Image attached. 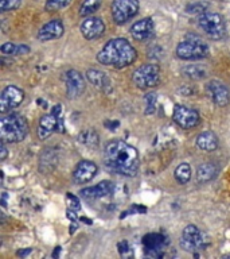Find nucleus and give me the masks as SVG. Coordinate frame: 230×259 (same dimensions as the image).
Returning <instances> with one entry per match:
<instances>
[{
  "label": "nucleus",
  "instance_id": "nucleus-1",
  "mask_svg": "<svg viewBox=\"0 0 230 259\" xmlns=\"http://www.w3.org/2000/svg\"><path fill=\"white\" fill-rule=\"evenodd\" d=\"M105 165L110 171L132 177L139 170V154L136 149L124 141H112L104 151Z\"/></svg>",
  "mask_w": 230,
  "mask_h": 259
},
{
  "label": "nucleus",
  "instance_id": "nucleus-2",
  "mask_svg": "<svg viewBox=\"0 0 230 259\" xmlns=\"http://www.w3.org/2000/svg\"><path fill=\"white\" fill-rule=\"evenodd\" d=\"M137 53L132 45L124 38L110 39L97 54V61L106 66L123 69L136 60Z\"/></svg>",
  "mask_w": 230,
  "mask_h": 259
},
{
  "label": "nucleus",
  "instance_id": "nucleus-3",
  "mask_svg": "<svg viewBox=\"0 0 230 259\" xmlns=\"http://www.w3.org/2000/svg\"><path fill=\"white\" fill-rule=\"evenodd\" d=\"M28 133L27 120L19 113H10L0 119V138L7 143H18Z\"/></svg>",
  "mask_w": 230,
  "mask_h": 259
},
{
  "label": "nucleus",
  "instance_id": "nucleus-4",
  "mask_svg": "<svg viewBox=\"0 0 230 259\" xmlns=\"http://www.w3.org/2000/svg\"><path fill=\"white\" fill-rule=\"evenodd\" d=\"M198 26L201 30L209 36L210 39L218 40L222 39L226 34L225 20L219 14L214 12H203L198 18Z\"/></svg>",
  "mask_w": 230,
  "mask_h": 259
},
{
  "label": "nucleus",
  "instance_id": "nucleus-5",
  "mask_svg": "<svg viewBox=\"0 0 230 259\" xmlns=\"http://www.w3.org/2000/svg\"><path fill=\"white\" fill-rule=\"evenodd\" d=\"M177 54L182 60H202L209 56V46L199 38L191 36L178 45Z\"/></svg>",
  "mask_w": 230,
  "mask_h": 259
},
{
  "label": "nucleus",
  "instance_id": "nucleus-6",
  "mask_svg": "<svg viewBox=\"0 0 230 259\" xmlns=\"http://www.w3.org/2000/svg\"><path fill=\"white\" fill-rule=\"evenodd\" d=\"M160 68L155 64H145L137 68L132 74L133 84L140 89H148L156 87L160 82Z\"/></svg>",
  "mask_w": 230,
  "mask_h": 259
},
{
  "label": "nucleus",
  "instance_id": "nucleus-7",
  "mask_svg": "<svg viewBox=\"0 0 230 259\" xmlns=\"http://www.w3.org/2000/svg\"><path fill=\"white\" fill-rule=\"evenodd\" d=\"M181 247L189 252H197L199 250H205L209 246V240L197 226L190 224L183 230L181 238Z\"/></svg>",
  "mask_w": 230,
  "mask_h": 259
},
{
  "label": "nucleus",
  "instance_id": "nucleus-8",
  "mask_svg": "<svg viewBox=\"0 0 230 259\" xmlns=\"http://www.w3.org/2000/svg\"><path fill=\"white\" fill-rule=\"evenodd\" d=\"M139 12L137 0H113L112 16L117 24L127 23Z\"/></svg>",
  "mask_w": 230,
  "mask_h": 259
},
{
  "label": "nucleus",
  "instance_id": "nucleus-9",
  "mask_svg": "<svg viewBox=\"0 0 230 259\" xmlns=\"http://www.w3.org/2000/svg\"><path fill=\"white\" fill-rule=\"evenodd\" d=\"M172 119L179 127L185 130L194 128V127H197L199 124V113L195 109L189 108L186 105H175Z\"/></svg>",
  "mask_w": 230,
  "mask_h": 259
},
{
  "label": "nucleus",
  "instance_id": "nucleus-10",
  "mask_svg": "<svg viewBox=\"0 0 230 259\" xmlns=\"http://www.w3.org/2000/svg\"><path fill=\"white\" fill-rule=\"evenodd\" d=\"M24 93L22 89H19L15 85H10L3 89L0 95V112L6 113L10 109L15 108L23 101Z\"/></svg>",
  "mask_w": 230,
  "mask_h": 259
},
{
  "label": "nucleus",
  "instance_id": "nucleus-11",
  "mask_svg": "<svg viewBox=\"0 0 230 259\" xmlns=\"http://www.w3.org/2000/svg\"><path fill=\"white\" fill-rule=\"evenodd\" d=\"M65 82H66V92L69 99H77L80 97L85 91L84 76L78 70L70 69L65 74Z\"/></svg>",
  "mask_w": 230,
  "mask_h": 259
},
{
  "label": "nucleus",
  "instance_id": "nucleus-12",
  "mask_svg": "<svg viewBox=\"0 0 230 259\" xmlns=\"http://www.w3.org/2000/svg\"><path fill=\"white\" fill-rule=\"evenodd\" d=\"M167 244V240L160 234H148L143 238V246H144L145 255L148 256H163V248Z\"/></svg>",
  "mask_w": 230,
  "mask_h": 259
},
{
  "label": "nucleus",
  "instance_id": "nucleus-13",
  "mask_svg": "<svg viewBox=\"0 0 230 259\" xmlns=\"http://www.w3.org/2000/svg\"><path fill=\"white\" fill-rule=\"evenodd\" d=\"M207 91H209L210 96L218 107H225V105L229 104L230 91L225 84H222L221 81H210L207 84Z\"/></svg>",
  "mask_w": 230,
  "mask_h": 259
},
{
  "label": "nucleus",
  "instance_id": "nucleus-14",
  "mask_svg": "<svg viewBox=\"0 0 230 259\" xmlns=\"http://www.w3.org/2000/svg\"><path fill=\"white\" fill-rule=\"evenodd\" d=\"M64 23L60 19H52L40 27L39 32H38V39L42 40V42L58 39L64 35Z\"/></svg>",
  "mask_w": 230,
  "mask_h": 259
},
{
  "label": "nucleus",
  "instance_id": "nucleus-15",
  "mask_svg": "<svg viewBox=\"0 0 230 259\" xmlns=\"http://www.w3.org/2000/svg\"><path fill=\"white\" fill-rule=\"evenodd\" d=\"M105 31V24L100 18H86L81 23V32L86 39H97Z\"/></svg>",
  "mask_w": 230,
  "mask_h": 259
},
{
  "label": "nucleus",
  "instance_id": "nucleus-16",
  "mask_svg": "<svg viewBox=\"0 0 230 259\" xmlns=\"http://www.w3.org/2000/svg\"><path fill=\"white\" fill-rule=\"evenodd\" d=\"M97 174V165L92 161H81L74 169L73 180L77 184H86L92 181Z\"/></svg>",
  "mask_w": 230,
  "mask_h": 259
},
{
  "label": "nucleus",
  "instance_id": "nucleus-17",
  "mask_svg": "<svg viewBox=\"0 0 230 259\" xmlns=\"http://www.w3.org/2000/svg\"><path fill=\"white\" fill-rule=\"evenodd\" d=\"M114 190V185L110 181H101L98 185L90 186L86 189H82L80 194L86 200H94V198H101L110 196Z\"/></svg>",
  "mask_w": 230,
  "mask_h": 259
},
{
  "label": "nucleus",
  "instance_id": "nucleus-18",
  "mask_svg": "<svg viewBox=\"0 0 230 259\" xmlns=\"http://www.w3.org/2000/svg\"><path fill=\"white\" fill-rule=\"evenodd\" d=\"M153 34V20L151 18H144L132 24L131 35L136 40H145Z\"/></svg>",
  "mask_w": 230,
  "mask_h": 259
},
{
  "label": "nucleus",
  "instance_id": "nucleus-19",
  "mask_svg": "<svg viewBox=\"0 0 230 259\" xmlns=\"http://www.w3.org/2000/svg\"><path fill=\"white\" fill-rule=\"evenodd\" d=\"M56 123H58V116L55 115H43L39 120V127H38V137L39 139H47L54 130H56Z\"/></svg>",
  "mask_w": 230,
  "mask_h": 259
},
{
  "label": "nucleus",
  "instance_id": "nucleus-20",
  "mask_svg": "<svg viewBox=\"0 0 230 259\" xmlns=\"http://www.w3.org/2000/svg\"><path fill=\"white\" fill-rule=\"evenodd\" d=\"M86 78L94 87L102 89L105 93L110 92V80H109V77L104 72L97 70V69H89L88 72H86Z\"/></svg>",
  "mask_w": 230,
  "mask_h": 259
},
{
  "label": "nucleus",
  "instance_id": "nucleus-21",
  "mask_svg": "<svg viewBox=\"0 0 230 259\" xmlns=\"http://www.w3.org/2000/svg\"><path fill=\"white\" fill-rule=\"evenodd\" d=\"M198 147L203 151H214L218 147V138L213 131H205L198 135Z\"/></svg>",
  "mask_w": 230,
  "mask_h": 259
},
{
  "label": "nucleus",
  "instance_id": "nucleus-22",
  "mask_svg": "<svg viewBox=\"0 0 230 259\" xmlns=\"http://www.w3.org/2000/svg\"><path fill=\"white\" fill-rule=\"evenodd\" d=\"M218 167L211 162H207V163H202L197 170V180L198 182L201 184H205V182H209L211 180L217 177Z\"/></svg>",
  "mask_w": 230,
  "mask_h": 259
},
{
  "label": "nucleus",
  "instance_id": "nucleus-23",
  "mask_svg": "<svg viewBox=\"0 0 230 259\" xmlns=\"http://www.w3.org/2000/svg\"><path fill=\"white\" fill-rule=\"evenodd\" d=\"M0 50L6 56H20V54H28L30 53V48L27 45H15L12 42L2 45Z\"/></svg>",
  "mask_w": 230,
  "mask_h": 259
},
{
  "label": "nucleus",
  "instance_id": "nucleus-24",
  "mask_svg": "<svg viewBox=\"0 0 230 259\" xmlns=\"http://www.w3.org/2000/svg\"><path fill=\"white\" fill-rule=\"evenodd\" d=\"M98 134L94 131L93 128H89V130H84V131H81L80 135H78V141L80 143L85 146H89V147H96L98 145Z\"/></svg>",
  "mask_w": 230,
  "mask_h": 259
},
{
  "label": "nucleus",
  "instance_id": "nucleus-25",
  "mask_svg": "<svg viewBox=\"0 0 230 259\" xmlns=\"http://www.w3.org/2000/svg\"><path fill=\"white\" fill-rule=\"evenodd\" d=\"M174 176H175V180H177L179 184L185 185V184H187V182L190 181V178H191V167H190L189 163H181V165L175 169Z\"/></svg>",
  "mask_w": 230,
  "mask_h": 259
},
{
  "label": "nucleus",
  "instance_id": "nucleus-26",
  "mask_svg": "<svg viewBox=\"0 0 230 259\" xmlns=\"http://www.w3.org/2000/svg\"><path fill=\"white\" fill-rule=\"evenodd\" d=\"M101 6V0H84L80 7V15L88 16L96 12Z\"/></svg>",
  "mask_w": 230,
  "mask_h": 259
},
{
  "label": "nucleus",
  "instance_id": "nucleus-27",
  "mask_svg": "<svg viewBox=\"0 0 230 259\" xmlns=\"http://www.w3.org/2000/svg\"><path fill=\"white\" fill-rule=\"evenodd\" d=\"M182 72H183L185 76H187L189 78H193V80H199V78H202V77L206 74L205 69H202L201 66H198V65H190V66H186Z\"/></svg>",
  "mask_w": 230,
  "mask_h": 259
},
{
  "label": "nucleus",
  "instance_id": "nucleus-28",
  "mask_svg": "<svg viewBox=\"0 0 230 259\" xmlns=\"http://www.w3.org/2000/svg\"><path fill=\"white\" fill-rule=\"evenodd\" d=\"M72 0H47L46 2V11L48 12H55L60 11L66 6H69Z\"/></svg>",
  "mask_w": 230,
  "mask_h": 259
},
{
  "label": "nucleus",
  "instance_id": "nucleus-29",
  "mask_svg": "<svg viewBox=\"0 0 230 259\" xmlns=\"http://www.w3.org/2000/svg\"><path fill=\"white\" fill-rule=\"evenodd\" d=\"M20 4H22V0H0V11H14L20 7Z\"/></svg>",
  "mask_w": 230,
  "mask_h": 259
},
{
  "label": "nucleus",
  "instance_id": "nucleus-30",
  "mask_svg": "<svg viewBox=\"0 0 230 259\" xmlns=\"http://www.w3.org/2000/svg\"><path fill=\"white\" fill-rule=\"evenodd\" d=\"M145 101H147V105H145V115H152L155 112V108H156V95L155 93H148L145 95Z\"/></svg>",
  "mask_w": 230,
  "mask_h": 259
},
{
  "label": "nucleus",
  "instance_id": "nucleus-31",
  "mask_svg": "<svg viewBox=\"0 0 230 259\" xmlns=\"http://www.w3.org/2000/svg\"><path fill=\"white\" fill-rule=\"evenodd\" d=\"M66 198H68V205H69V209H73V210H80V200L72 193H68L66 194Z\"/></svg>",
  "mask_w": 230,
  "mask_h": 259
},
{
  "label": "nucleus",
  "instance_id": "nucleus-32",
  "mask_svg": "<svg viewBox=\"0 0 230 259\" xmlns=\"http://www.w3.org/2000/svg\"><path fill=\"white\" fill-rule=\"evenodd\" d=\"M206 10V4L203 3H194V4H190L187 6L186 8V11L189 12V14H203V11Z\"/></svg>",
  "mask_w": 230,
  "mask_h": 259
},
{
  "label": "nucleus",
  "instance_id": "nucleus-33",
  "mask_svg": "<svg viewBox=\"0 0 230 259\" xmlns=\"http://www.w3.org/2000/svg\"><path fill=\"white\" fill-rule=\"evenodd\" d=\"M144 213V212H147V209H145L144 206H139V205H132V208L129 210H127V212H124V213L121 214V219H124L127 214H132V213Z\"/></svg>",
  "mask_w": 230,
  "mask_h": 259
},
{
  "label": "nucleus",
  "instance_id": "nucleus-34",
  "mask_svg": "<svg viewBox=\"0 0 230 259\" xmlns=\"http://www.w3.org/2000/svg\"><path fill=\"white\" fill-rule=\"evenodd\" d=\"M117 250H119V252H120L121 255H124L127 251H129V244L128 242H120L119 244H117Z\"/></svg>",
  "mask_w": 230,
  "mask_h": 259
},
{
  "label": "nucleus",
  "instance_id": "nucleus-35",
  "mask_svg": "<svg viewBox=\"0 0 230 259\" xmlns=\"http://www.w3.org/2000/svg\"><path fill=\"white\" fill-rule=\"evenodd\" d=\"M7 157V147H6V142L2 141V146H0V159L4 161Z\"/></svg>",
  "mask_w": 230,
  "mask_h": 259
},
{
  "label": "nucleus",
  "instance_id": "nucleus-36",
  "mask_svg": "<svg viewBox=\"0 0 230 259\" xmlns=\"http://www.w3.org/2000/svg\"><path fill=\"white\" fill-rule=\"evenodd\" d=\"M119 125H120V123H119V121H110V120H108V121H105V127H108L109 130H114L116 128V127H119Z\"/></svg>",
  "mask_w": 230,
  "mask_h": 259
},
{
  "label": "nucleus",
  "instance_id": "nucleus-37",
  "mask_svg": "<svg viewBox=\"0 0 230 259\" xmlns=\"http://www.w3.org/2000/svg\"><path fill=\"white\" fill-rule=\"evenodd\" d=\"M32 252V248H26V250H20L16 252V255L18 256H22V258H24V256H27L28 254H31Z\"/></svg>",
  "mask_w": 230,
  "mask_h": 259
},
{
  "label": "nucleus",
  "instance_id": "nucleus-38",
  "mask_svg": "<svg viewBox=\"0 0 230 259\" xmlns=\"http://www.w3.org/2000/svg\"><path fill=\"white\" fill-rule=\"evenodd\" d=\"M56 131L58 133H65V125H64V120L58 117V123H56Z\"/></svg>",
  "mask_w": 230,
  "mask_h": 259
},
{
  "label": "nucleus",
  "instance_id": "nucleus-39",
  "mask_svg": "<svg viewBox=\"0 0 230 259\" xmlns=\"http://www.w3.org/2000/svg\"><path fill=\"white\" fill-rule=\"evenodd\" d=\"M52 115H55V116H58V115H60L61 113V105L60 104H56L55 107H54V108H52Z\"/></svg>",
  "mask_w": 230,
  "mask_h": 259
},
{
  "label": "nucleus",
  "instance_id": "nucleus-40",
  "mask_svg": "<svg viewBox=\"0 0 230 259\" xmlns=\"http://www.w3.org/2000/svg\"><path fill=\"white\" fill-rule=\"evenodd\" d=\"M60 251H61V247H56L55 252H52V258H58V256H60Z\"/></svg>",
  "mask_w": 230,
  "mask_h": 259
},
{
  "label": "nucleus",
  "instance_id": "nucleus-41",
  "mask_svg": "<svg viewBox=\"0 0 230 259\" xmlns=\"http://www.w3.org/2000/svg\"><path fill=\"white\" fill-rule=\"evenodd\" d=\"M77 227H78V226H77V223H76V224L73 223L72 228H70V234H73V232H74V230H77Z\"/></svg>",
  "mask_w": 230,
  "mask_h": 259
},
{
  "label": "nucleus",
  "instance_id": "nucleus-42",
  "mask_svg": "<svg viewBox=\"0 0 230 259\" xmlns=\"http://www.w3.org/2000/svg\"><path fill=\"white\" fill-rule=\"evenodd\" d=\"M38 104H42L43 107H46V105H47L46 104V101H42V100H38Z\"/></svg>",
  "mask_w": 230,
  "mask_h": 259
},
{
  "label": "nucleus",
  "instance_id": "nucleus-43",
  "mask_svg": "<svg viewBox=\"0 0 230 259\" xmlns=\"http://www.w3.org/2000/svg\"><path fill=\"white\" fill-rule=\"evenodd\" d=\"M225 258H230V254H229V255H226Z\"/></svg>",
  "mask_w": 230,
  "mask_h": 259
}]
</instances>
